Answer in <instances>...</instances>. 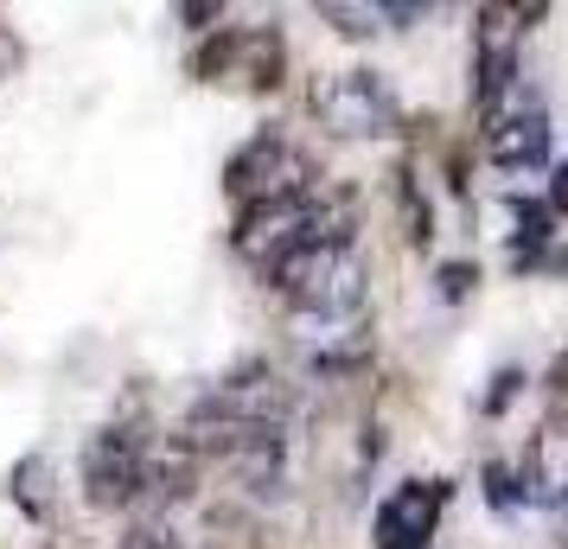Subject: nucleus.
Listing matches in <instances>:
<instances>
[{"instance_id":"obj_1","label":"nucleus","mask_w":568,"mask_h":549,"mask_svg":"<svg viewBox=\"0 0 568 549\" xmlns=\"http://www.w3.org/2000/svg\"><path fill=\"white\" fill-rule=\"evenodd\" d=\"M262 282L282 294L307 352L338 339V333H358L364 314H371V262H364L358 243H307L282 268H268Z\"/></svg>"},{"instance_id":"obj_2","label":"nucleus","mask_w":568,"mask_h":549,"mask_svg":"<svg viewBox=\"0 0 568 549\" xmlns=\"http://www.w3.org/2000/svg\"><path fill=\"white\" fill-rule=\"evenodd\" d=\"M192 78L224 90V96H275L287 83V32L275 20L211 27L192 45Z\"/></svg>"},{"instance_id":"obj_3","label":"nucleus","mask_w":568,"mask_h":549,"mask_svg":"<svg viewBox=\"0 0 568 549\" xmlns=\"http://www.w3.org/2000/svg\"><path fill=\"white\" fill-rule=\"evenodd\" d=\"M307 109H313V122H320L326 141H389V134H403V96L371 64L313 78Z\"/></svg>"},{"instance_id":"obj_4","label":"nucleus","mask_w":568,"mask_h":549,"mask_svg":"<svg viewBox=\"0 0 568 549\" xmlns=\"http://www.w3.org/2000/svg\"><path fill=\"white\" fill-rule=\"evenodd\" d=\"M313 185H326L320 160L282 129H256L231 160H224V192H231L236 211L250 205H268V199H301Z\"/></svg>"},{"instance_id":"obj_5","label":"nucleus","mask_w":568,"mask_h":549,"mask_svg":"<svg viewBox=\"0 0 568 549\" xmlns=\"http://www.w3.org/2000/svg\"><path fill=\"white\" fill-rule=\"evenodd\" d=\"M549 7H473V109L486 115L524 83V32Z\"/></svg>"},{"instance_id":"obj_6","label":"nucleus","mask_w":568,"mask_h":549,"mask_svg":"<svg viewBox=\"0 0 568 549\" xmlns=\"http://www.w3.org/2000/svg\"><path fill=\"white\" fill-rule=\"evenodd\" d=\"M148 435H154V421L115 416L83 441L78 486L97 511H134V479H141V447H148Z\"/></svg>"},{"instance_id":"obj_7","label":"nucleus","mask_w":568,"mask_h":549,"mask_svg":"<svg viewBox=\"0 0 568 549\" xmlns=\"http://www.w3.org/2000/svg\"><path fill=\"white\" fill-rule=\"evenodd\" d=\"M479 154L498 173H537V166H549V103L530 83H517L511 96H498L479 115Z\"/></svg>"},{"instance_id":"obj_8","label":"nucleus","mask_w":568,"mask_h":549,"mask_svg":"<svg viewBox=\"0 0 568 549\" xmlns=\"http://www.w3.org/2000/svg\"><path fill=\"white\" fill-rule=\"evenodd\" d=\"M447 479H403L371 518V549H435V530L447 518Z\"/></svg>"},{"instance_id":"obj_9","label":"nucleus","mask_w":568,"mask_h":549,"mask_svg":"<svg viewBox=\"0 0 568 549\" xmlns=\"http://www.w3.org/2000/svg\"><path fill=\"white\" fill-rule=\"evenodd\" d=\"M199 472H205V460L180 435H160L154 428L148 447H141V479H134V511H141V523H154L160 511L185 505V498L199 492Z\"/></svg>"},{"instance_id":"obj_10","label":"nucleus","mask_w":568,"mask_h":549,"mask_svg":"<svg viewBox=\"0 0 568 549\" xmlns=\"http://www.w3.org/2000/svg\"><path fill=\"white\" fill-rule=\"evenodd\" d=\"M7 505L20 511L27 523H45L58 518V486H52V454H27L20 467L7 472Z\"/></svg>"},{"instance_id":"obj_11","label":"nucleus","mask_w":568,"mask_h":549,"mask_svg":"<svg viewBox=\"0 0 568 549\" xmlns=\"http://www.w3.org/2000/svg\"><path fill=\"white\" fill-rule=\"evenodd\" d=\"M556 243V217L542 199H511V268L517 275H530V262L542 256Z\"/></svg>"},{"instance_id":"obj_12","label":"nucleus","mask_w":568,"mask_h":549,"mask_svg":"<svg viewBox=\"0 0 568 549\" xmlns=\"http://www.w3.org/2000/svg\"><path fill=\"white\" fill-rule=\"evenodd\" d=\"M313 13H320L333 32H345V39H377V32H389L384 0H320Z\"/></svg>"},{"instance_id":"obj_13","label":"nucleus","mask_w":568,"mask_h":549,"mask_svg":"<svg viewBox=\"0 0 568 549\" xmlns=\"http://www.w3.org/2000/svg\"><path fill=\"white\" fill-rule=\"evenodd\" d=\"M396 199H403V236H409L415 250H428V243H435V211H428V192L415 185L409 160L396 166Z\"/></svg>"},{"instance_id":"obj_14","label":"nucleus","mask_w":568,"mask_h":549,"mask_svg":"<svg viewBox=\"0 0 568 549\" xmlns=\"http://www.w3.org/2000/svg\"><path fill=\"white\" fill-rule=\"evenodd\" d=\"M486 498L498 505V511H517V505H530V479H524V467L517 460H486Z\"/></svg>"},{"instance_id":"obj_15","label":"nucleus","mask_w":568,"mask_h":549,"mask_svg":"<svg viewBox=\"0 0 568 549\" xmlns=\"http://www.w3.org/2000/svg\"><path fill=\"white\" fill-rule=\"evenodd\" d=\"M473 288H479V262H440V268H435V294H440V301H466V294H473Z\"/></svg>"},{"instance_id":"obj_16","label":"nucleus","mask_w":568,"mask_h":549,"mask_svg":"<svg viewBox=\"0 0 568 549\" xmlns=\"http://www.w3.org/2000/svg\"><path fill=\"white\" fill-rule=\"evenodd\" d=\"M524 384H530V377H524L517 365H505L498 377H491V390H486V403H479V409H486V416H505V409H511V396L524 390Z\"/></svg>"},{"instance_id":"obj_17","label":"nucleus","mask_w":568,"mask_h":549,"mask_svg":"<svg viewBox=\"0 0 568 549\" xmlns=\"http://www.w3.org/2000/svg\"><path fill=\"white\" fill-rule=\"evenodd\" d=\"M115 549H185V543L166 530V523H134V530H129Z\"/></svg>"},{"instance_id":"obj_18","label":"nucleus","mask_w":568,"mask_h":549,"mask_svg":"<svg viewBox=\"0 0 568 549\" xmlns=\"http://www.w3.org/2000/svg\"><path fill=\"white\" fill-rule=\"evenodd\" d=\"M542 205H549L556 224L568 217V160H562V166H549V199H542Z\"/></svg>"},{"instance_id":"obj_19","label":"nucleus","mask_w":568,"mask_h":549,"mask_svg":"<svg viewBox=\"0 0 568 549\" xmlns=\"http://www.w3.org/2000/svg\"><path fill=\"white\" fill-rule=\"evenodd\" d=\"M180 20L192 32H211V20H224V0H192V7H180Z\"/></svg>"},{"instance_id":"obj_20","label":"nucleus","mask_w":568,"mask_h":549,"mask_svg":"<svg viewBox=\"0 0 568 549\" xmlns=\"http://www.w3.org/2000/svg\"><path fill=\"white\" fill-rule=\"evenodd\" d=\"M20 58H27V52H20V32H13L7 20H0V83H7L13 71H20Z\"/></svg>"},{"instance_id":"obj_21","label":"nucleus","mask_w":568,"mask_h":549,"mask_svg":"<svg viewBox=\"0 0 568 549\" xmlns=\"http://www.w3.org/2000/svg\"><path fill=\"white\" fill-rule=\"evenodd\" d=\"M549 396H556V416L568 421V352L556 358V370H549Z\"/></svg>"},{"instance_id":"obj_22","label":"nucleus","mask_w":568,"mask_h":549,"mask_svg":"<svg viewBox=\"0 0 568 549\" xmlns=\"http://www.w3.org/2000/svg\"><path fill=\"white\" fill-rule=\"evenodd\" d=\"M556 511H562V543H568V498H562V505H556Z\"/></svg>"},{"instance_id":"obj_23","label":"nucleus","mask_w":568,"mask_h":549,"mask_svg":"<svg viewBox=\"0 0 568 549\" xmlns=\"http://www.w3.org/2000/svg\"><path fill=\"white\" fill-rule=\"evenodd\" d=\"M562 549H568V543H562Z\"/></svg>"}]
</instances>
